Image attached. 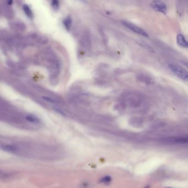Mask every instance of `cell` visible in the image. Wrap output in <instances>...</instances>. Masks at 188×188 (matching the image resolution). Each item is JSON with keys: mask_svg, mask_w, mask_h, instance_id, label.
Here are the masks:
<instances>
[{"mask_svg": "<svg viewBox=\"0 0 188 188\" xmlns=\"http://www.w3.org/2000/svg\"><path fill=\"white\" fill-rule=\"evenodd\" d=\"M169 68L178 78L184 81H188V72L183 67L178 64H170Z\"/></svg>", "mask_w": 188, "mask_h": 188, "instance_id": "cell-1", "label": "cell"}, {"mask_svg": "<svg viewBox=\"0 0 188 188\" xmlns=\"http://www.w3.org/2000/svg\"><path fill=\"white\" fill-rule=\"evenodd\" d=\"M151 6L156 12H160L163 14H167V8L165 3L160 0L153 1L151 4Z\"/></svg>", "mask_w": 188, "mask_h": 188, "instance_id": "cell-2", "label": "cell"}, {"mask_svg": "<svg viewBox=\"0 0 188 188\" xmlns=\"http://www.w3.org/2000/svg\"><path fill=\"white\" fill-rule=\"evenodd\" d=\"M123 24L126 27L128 28L129 29H130L131 30H132L133 32L136 34L145 37H149L148 34L144 30H143L141 28L138 27V26H136V25L133 24V23L128 22V21H124L123 22Z\"/></svg>", "mask_w": 188, "mask_h": 188, "instance_id": "cell-3", "label": "cell"}, {"mask_svg": "<svg viewBox=\"0 0 188 188\" xmlns=\"http://www.w3.org/2000/svg\"><path fill=\"white\" fill-rule=\"evenodd\" d=\"M167 144H188V137H170L166 138L162 140Z\"/></svg>", "mask_w": 188, "mask_h": 188, "instance_id": "cell-4", "label": "cell"}, {"mask_svg": "<svg viewBox=\"0 0 188 188\" xmlns=\"http://www.w3.org/2000/svg\"><path fill=\"white\" fill-rule=\"evenodd\" d=\"M177 42L179 46L184 48H188V42L182 34H178L177 35Z\"/></svg>", "mask_w": 188, "mask_h": 188, "instance_id": "cell-5", "label": "cell"}, {"mask_svg": "<svg viewBox=\"0 0 188 188\" xmlns=\"http://www.w3.org/2000/svg\"><path fill=\"white\" fill-rule=\"evenodd\" d=\"M63 23H64V25L65 28H66L67 30H69L72 26V19L70 17H67L63 21Z\"/></svg>", "mask_w": 188, "mask_h": 188, "instance_id": "cell-6", "label": "cell"}, {"mask_svg": "<svg viewBox=\"0 0 188 188\" xmlns=\"http://www.w3.org/2000/svg\"><path fill=\"white\" fill-rule=\"evenodd\" d=\"M26 119L29 122H31V123H38L40 122V120L39 119H38L37 117H35V116H33V115H26V117H25Z\"/></svg>", "mask_w": 188, "mask_h": 188, "instance_id": "cell-7", "label": "cell"}, {"mask_svg": "<svg viewBox=\"0 0 188 188\" xmlns=\"http://www.w3.org/2000/svg\"><path fill=\"white\" fill-rule=\"evenodd\" d=\"M23 10L25 12V14H26V15L28 17L30 18H32L33 17V13L32 11L30 9V8L29 7V6L27 5H24L23 6Z\"/></svg>", "mask_w": 188, "mask_h": 188, "instance_id": "cell-8", "label": "cell"}, {"mask_svg": "<svg viewBox=\"0 0 188 188\" xmlns=\"http://www.w3.org/2000/svg\"><path fill=\"white\" fill-rule=\"evenodd\" d=\"M111 177L109 175H106L105 177H103L99 180L100 183L104 184L106 185H109L111 183Z\"/></svg>", "mask_w": 188, "mask_h": 188, "instance_id": "cell-9", "label": "cell"}, {"mask_svg": "<svg viewBox=\"0 0 188 188\" xmlns=\"http://www.w3.org/2000/svg\"><path fill=\"white\" fill-rule=\"evenodd\" d=\"M138 44H140L141 46H142L143 47H144L145 49H147V50H148L149 51L151 52H155L154 49L150 45L147 44V43H145V42H138Z\"/></svg>", "mask_w": 188, "mask_h": 188, "instance_id": "cell-10", "label": "cell"}, {"mask_svg": "<svg viewBox=\"0 0 188 188\" xmlns=\"http://www.w3.org/2000/svg\"><path fill=\"white\" fill-rule=\"evenodd\" d=\"M12 24H13V27L14 26L19 30H23L25 29V25L22 22H14Z\"/></svg>", "mask_w": 188, "mask_h": 188, "instance_id": "cell-11", "label": "cell"}, {"mask_svg": "<svg viewBox=\"0 0 188 188\" xmlns=\"http://www.w3.org/2000/svg\"><path fill=\"white\" fill-rule=\"evenodd\" d=\"M43 99L44 100L48 102H49V103H51V104H55V103H57L58 101L55 100L54 99L52 98V97H50L48 96H43Z\"/></svg>", "mask_w": 188, "mask_h": 188, "instance_id": "cell-12", "label": "cell"}, {"mask_svg": "<svg viewBox=\"0 0 188 188\" xmlns=\"http://www.w3.org/2000/svg\"><path fill=\"white\" fill-rule=\"evenodd\" d=\"M52 6L54 9L57 10L59 8V0H52Z\"/></svg>", "mask_w": 188, "mask_h": 188, "instance_id": "cell-13", "label": "cell"}, {"mask_svg": "<svg viewBox=\"0 0 188 188\" xmlns=\"http://www.w3.org/2000/svg\"><path fill=\"white\" fill-rule=\"evenodd\" d=\"M182 63L185 66H186L188 68V62H185V61H182Z\"/></svg>", "mask_w": 188, "mask_h": 188, "instance_id": "cell-14", "label": "cell"}, {"mask_svg": "<svg viewBox=\"0 0 188 188\" xmlns=\"http://www.w3.org/2000/svg\"><path fill=\"white\" fill-rule=\"evenodd\" d=\"M144 188H150V185H147V186H146V187H145Z\"/></svg>", "mask_w": 188, "mask_h": 188, "instance_id": "cell-15", "label": "cell"}, {"mask_svg": "<svg viewBox=\"0 0 188 188\" xmlns=\"http://www.w3.org/2000/svg\"></svg>", "mask_w": 188, "mask_h": 188, "instance_id": "cell-16", "label": "cell"}]
</instances>
